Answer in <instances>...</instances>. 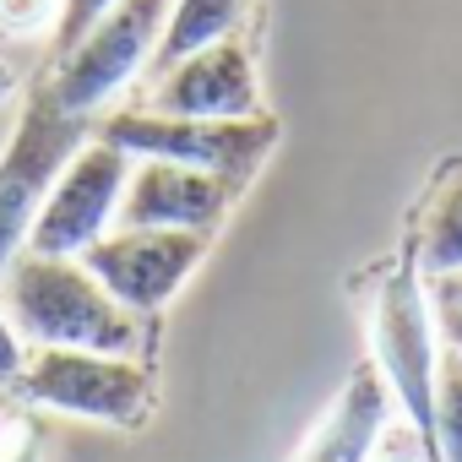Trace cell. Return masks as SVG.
Instances as JSON below:
<instances>
[{"instance_id":"7c38bea8","label":"cell","mask_w":462,"mask_h":462,"mask_svg":"<svg viewBox=\"0 0 462 462\" xmlns=\"http://www.w3.org/2000/svg\"><path fill=\"white\" fill-rule=\"evenodd\" d=\"M413 262L424 283L457 278L462 273V158L440 169L430 185V201L419 212V235H413Z\"/></svg>"},{"instance_id":"8992f818","label":"cell","mask_w":462,"mask_h":462,"mask_svg":"<svg viewBox=\"0 0 462 462\" xmlns=\"http://www.w3.org/2000/svg\"><path fill=\"white\" fill-rule=\"evenodd\" d=\"M17 397L33 408L109 424V430H136L152 413V375L142 359L120 354H82V348H28L23 375L12 381Z\"/></svg>"},{"instance_id":"5b68a950","label":"cell","mask_w":462,"mask_h":462,"mask_svg":"<svg viewBox=\"0 0 462 462\" xmlns=\"http://www.w3.org/2000/svg\"><path fill=\"white\" fill-rule=\"evenodd\" d=\"M169 6L174 0H120L115 12H104L88 28V39L77 50L55 55L50 77H39L50 88V98L66 115H77V120H98L104 104L152 66L163 23H169Z\"/></svg>"},{"instance_id":"52a82bcc","label":"cell","mask_w":462,"mask_h":462,"mask_svg":"<svg viewBox=\"0 0 462 462\" xmlns=\"http://www.w3.org/2000/svg\"><path fill=\"white\" fill-rule=\"evenodd\" d=\"M125 180H131V158L98 136H88L77 147V158L60 169L33 235H28V251L39 256H82L88 245H98L109 228H115V212H120V196H125Z\"/></svg>"},{"instance_id":"e0dca14e","label":"cell","mask_w":462,"mask_h":462,"mask_svg":"<svg viewBox=\"0 0 462 462\" xmlns=\"http://www.w3.org/2000/svg\"><path fill=\"white\" fill-rule=\"evenodd\" d=\"M370 462H440V457H435V446L397 413V419L386 424V435H381V446H375Z\"/></svg>"},{"instance_id":"ac0fdd59","label":"cell","mask_w":462,"mask_h":462,"mask_svg":"<svg viewBox=\"0 0 462 462\" xmlns=\"http://www.w3.org/2000/svg\"><path fill=\"white\" fill-rule=\"evenodd\" d=\"M28 446H39V440H33V424L23 419V408H17L12 397H0V462H12V457L28 451Z\"/></svg>"},{"instance_id":"5bb4252c","label":"cell","mask_w":462,"mask_h":462,"mask_svg":"<svg viewBox=\"0 0 462 462\" xmlns=\"http://www.w3.org/2000/svg\"><path fill=\"white\" fill-rule=\"evenodd\" d=\"M435 457L462 462V354L440 343V370H435Z\"/></svg>"},{"instance_id":"ba28073f","label":"cell","mask_w":462,"mask_h":462,"mask_svg":"<svg viewBox=\"0 0 462 462\" xmlns=\"http://www.w3.org/2000/svg\"><path fill=\"white\" fill-rule=\"evenodd\" d=\"M207 245H212V235H180V228H109L77 262L131 316H152L185 289V278L201 267Z\"/></svg>"},{"instance_id":"30bf717a","label":"cell","mask_w":462,"mask_h":462,"mask_svg":"<svg viewBox=\"0 0 462 462\" xmlns=\"http://www.w3.org/2000/svg\"><path fill=\"white\" fill-rule=\"evenodd\" d=\"M235 185L185 169V163H163V158H136L115 228H180V235H217V223L235 207Z\"/></svg>"},{"instance_id":"6da1fadb","label":"cell","mask_w":462,"mask_h":462,"mask_svg":"<svg viewBox=\"0 0 462 462\" xmlns=\"http://www.w3.org/2000/svg\"><path fill=\"white\" fill-rule=\"evenodd\" d=\"M0 305L23 348H82L136 359L142 316H131L82 262L23 251L0 278Z\"/></svg>"},{"instance_id":"7402d4cb","label":"cell","mask_w":462,"mask_h":462,"mask_svg":"<svg viewBox=\"0 0 462 462\" xmlns=\"http://www.w3.org/2000/svg\"><path fill=\"white\" fill-rule=\"evenodd\" d=\"M12 88H17V71H12V66H6V60H0V98H6V93H12Z\"/></svg>"},{"instance_id":"9c48e42d","label":"cell","mask_w":462,"mask_h":462,"mask_svg":"<svg viewBox=\"0 0 462 462\" xmlns=\"http://www.w3.org/2000/svg\"><path fill=\"white\" fill-rule=\"evenodd\" d=\"M147 109L180 115V120H256V115H267L251 44L228 33V39L185 55L174 71L158 77Z\"/></svg>"},{"instance_id":"2e32d148","label":"cell","mask_w":462,"mask_h":462,"mask_svg":"<svg viewBox=\"0 0 462 462\" xmlns=\"http://www.w3.org/2000/svg\"><path fill=\"white\" fill-rule=\"evenodd\" d=\"M115 6H120V0H60V23H55V33H50L55 55L77 50V44L88 39V28H93L104 12H115Z\"/></svg>"},{"instance_id":"3957f363","label":"cell","mask_w":462,"mask_h":462,"mask_svg":"<svg viewBox=\"0 0 462 462\" xmlns=\"http://www.w3.org/2000/svg\"><path fill=\"white\" fill-rule=\"evenodd\" d=\"M93 136L120 147L131 163L136 158H163V163H185V169L217 174L235 190H245L278 147V120L273 115H256V120H180V115H158V109H115V115H98Z\"/></svg>"},{"instance_id":"277c9868","label":"cell","mask_w":462,"mask_h":462,"mask_svg":"<svg viewBox=\"0 0 462 462\" xmlns=\"http://www.w3.org/2000/svg\"><path fill=\"white\" fill-rule=\"evenodd\" d=\"M98 120H77L66 115L44 82L28 88L23 115L12 125V142L0 147V278L6 267L28 251V235L60 180V169L77 158V147L93 136Z\"/></svg>"},{"instance_id":"603a6c76","label":"cell","mask_w":462,"mask_h":462,"mask_svg":"<svg viewBox=\"0 0 462 462\" xmlns=\"http://www.w3.org/2000/svg\"><path fill=\"white\" fill-rule=\"evenodd\" d=\"M12 462H44V457H39V446H28V451H17Z\"/></svg>"},{"instance_id":"7a4b0ae2","label":"cell","mask_w":462,"mask_h":462,"mask_svg":"<svg viewBox=\"0 0 462 462\" xmlns=\"http://www.w3.org/2000/svg\"><path fill=\"white\" fill-rule=\"evenodd\" d=\"M370 365L386 381L397 413L435 446V370H440V327L430 283L408 256L392 262V273L375 283L370 300Z\"/></svg>"},{"instance_id":"ffe728a7","label":"cell","mask_w":462,"mask_h":462,"mask_svg":"<svg viewBox=\"0 0 462 462\" xmlns=\"http://www.w3.org/2000/svg\"><path fill=\"white\" fill-rule=\"evenodd\" d=\"M430 300H435V294H430ZM435 327H440V343L462 354V305H446V300H435Z\"/></svg>"},{"instance_id":"9a60e30c","label":"cell","mask_w":462,"mask_h":462,"mask_svg":"<svg viewBox=\"0 0 462 462\" xmlns=\"http://www.w3.org/2000/svg\"><path fill=\"white\" fill-rule=\"evenodd\" d=\"M60 23V0H0V33L12 39H33V33H55Z\"/></svg>"},{"instance_id":"8fae6325","label":"cell","mask_w":462,"mask_h":462,"mask_svg":"<svg viewBox=\"0 0 462 462\" xmlns=\"http://www.w3.org/2000/svg\"><path fill=\"white\" fill-rule=\"evenodd\" d=\"M392 419H397V402H392L386 381L375 375V365L365 359L348 370V381L337 386L332 408L316 419V430L305 435L294 462H370Z\"/></svg>"},{"instance_id":"d6986e66","label":"cell","mask_w":462,"mask_h":462,"mask_svg":"<svg viewBox=\"0 0 462 462\" xmlns=\"http://www.w3.org/2000/svg\"><path fill=\"white\" fill-rule=\"evenodd\" d=\"M23 365H28V348H23V337H17V327L6 321V305H0V381H17L23 375Z\"/></svg>"},{"instance_id":"4fadbf2b","label":"cell","mask_w":462,"mask_h":462,"mask_svg":"<svg viewBox=\"0 0 462 462\" xmlns=\"http://www.w3.org/2000/svg\"><path fill=\"white\" fill-rule=\"evenodd\" d=\"M245 17V0H174L169 6V23H163V39H158V55H152V71H174L185 55L217 44L240 28Z\"/></svg>"},{"instance_id":"44dd1931","label":"cell","mask_w":462,"mask_h":462,"mask_svg":"<svg viewBox=\"0 0 462 462\" xmlns=\"http://www.w3.org/2000/svg\"><path fill=\"white\" fill-rule=\"evenodd\" d=\"M435 300H446V305H462V273H457V278H440V283H435Z\"/></svg>"}]
</instances>
